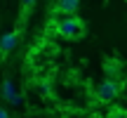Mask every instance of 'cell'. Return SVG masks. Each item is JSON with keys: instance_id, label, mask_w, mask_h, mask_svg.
I'll use <instances>...</instances> for the list:
<instances>
[{"instance_id": "1", "label": "cell", "mask_w": 127, "mask_h": 118, "mask_svg": "<svg viewBox=\"0 0 127 118\" xmlns=\"http://www.w3.org/2000/svg\"><path fill=\"white\" fill-rule=\"evenodd\" d=\"M57 31H59V36L68 38V40H78V38H82V33H85V24L78 17H66V19H61V21L57 24Z\"/></svg>"}, {"instance_id": "6", "label": "cell", "mask_w": 127, "mask_h": 118, "mask_svg": "<svg viewBox=\"0 0 127 118\" xmlns=\"http://www.w3.org/2000/svg\"><path fill=\"white\" fill-rule=\"evenodd\" d=\"M108 118H127V111L125 109H113L108 114Z\"/></svg>"}, {"instance_id": "4", "label": "cell", "mask_w": 127, "mask_h": 118, "mask_svg": "<svg viewBox=\"0 0 127 118\" xmlns=\"http://www.w3.org/2000/svg\"><path fill=\"white\" fill-rule=\"evenodd\" d=\"M78 0H59L57 2V12H61V14H75V9H78Z\"/></svg>"}, {"instance_id": "2", "label": "cell", "mask_w": 127, "mask_h": 118, "mask_svg": "<svg viewBox=\"0 0 127 118\" xmlns=\"http://www.w3.org/2000/svg\"><path fill=\"white\" fill-rule=\"evenodd\" d=\"M118 92H120V85L108 78V80H104L99 87H96V99L99 102H111V99L118 97Z\"/></svg>"}, {"instance_id": "8", "label": "cell", "mask_w": 127, "mask_h": 118, "mask_svg": "<svg viewBox=\"0 0 127 118\" xmlns=\"http://www.w3.org/2000/svg\"><path fill=\"white\" fill-rule=\"evenodd\" d=\"M0 118H9L7 116V109H0Z\"/></svg>"}, {"instance_id": "3", "label": "cell", "mask_w": 127, "mask_h": 118, "mask_svg": "<svg viewBox=\"0 0 127 118\" xmlns=\"http://www.w3.org/2000/svg\"><path fill=\"white\" fill-rule=\"evenodd\" d=\"M17 47V33H5L2 38H0V52H9V50H14Z\"/></svg>"}, {"instance_id": "5", "label": "cell", "mask_w": 127, "mask_h": 118, "mask_svg": "<svg viewBox=\"0 0 127 118\" xmlns=\"http://www.w3.org/2000/svg\"><path fill=\"white\" fill-rule=\"evenodd\" d=\"M2 97H5L7 102H19V97L14 95V90H12V83H9V80H5V83H2Z\"/></svg>"}, {"instance_id": "7", "label": "cell", "mask_w": 127, "mask_h": 118, "mask_svg": "<svg viewBox=\"0 0 127 118\" xmlns=\"http://www.w3.org/2000/svg\"><path fill=\"white\" fill-rule=\"evenodd\" d=\"M33 2H35V0H21V5H24V9H28V7H31Z\"/></svg>"}]
</instances>
